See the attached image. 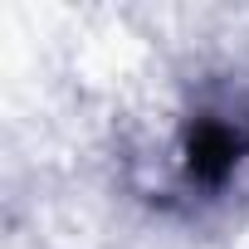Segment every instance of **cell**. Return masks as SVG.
Here are the masks:
<instances>
[{
	"label": "cell",
	"instance_id": "1",
	"mask_svg": "<svg viewBox=\"0 0 249 249\" xmlns=\"http://www.w3.org/2000/svg\"><path fill=\"white\" fill-rule=\"evenodd\" d=\"M249 186V78L225 73L196 88L157 147V200L215 210Z\"/></svg>",
	"mask_w": 249,
	"mask_h": 249
}]
</instances>
